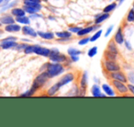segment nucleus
Instances as JSON below:
<instances>
[{
	"label": "nucleus",
	"instance_id": "f257e3e1",
	"mask_svg": "<svg viewBox=\"0 0 134 127\" xmlns=\"http://www.w3.org/2000/svg\"><path fill=\"white\" fill-rule=\"evenodd\" d=\"M65 71V67L62 63H52L49 62L48 66H47L46 72L48 73L50 78L59 77L62 74H63Z\"/></svg>",
	"mask_w": 134,
	"mask_h": 127
},
{
	"label": "nucleus",
	"instance_id": "f03ea898",
	"mask_svg": "<svg viewBox=\"0 0 134 127\" xmlns=\"http://www.w3.org/2000/svg\"><path fill=\"white\" fill-rule=\"evenodd\" d=\"M49 79H50V77H49L48 73L46 71H42L34 78L31 87L38 91L40 88H41L42 87H44L47 84Z\"/></svg>",
	"mask_w": 134,
	"mask_h": 127
},
{
	"label": "nucleus",
	"instance_id": "7ed1b4c3",
	"mask_svg": "<svg viewBox=\"0 0 134 127\" xmlns=\"http://www.w3.org/2000/svg\"><path fill=\"white\" fill-rule=\"evenodd\" d=\"M49 60L50 62H52V63H65V62L68 60V57H67L65 54H61L58 48H53L51 49V54L49 55Z\"/></svg>",
	"mask_w": 134,
	"mask_h": 127
},
{
	"label": "nucleus",
	"instance_id": "20e7f679",
	"mask_svg": "<svg viewBox=\"0 0 134 127\" xmlns=\"http://www.w3.org/2000/svg\"><path fill=\"white\" fill-rule=\"evenodd\" d=\"M102 66L104 71H106L108 74L121 70L120 65L117 61H110V60L104 59L102 62Z\"/></svg>",
	"mask_w": 134,
	"mask_h": 127
},
{
	"label": "nucleus",
	"instance_id": "39448f33",
	"mask_svg": "<svg viewBox=\"0 0 134 127\" xmlns=\"http://www.w3.org/2000/svg\"><path fill=\"white\" fill-rule=\"evenodd\" d=\"M111 85L113 86L114 89L118 92V94L119 95L124 96L125 94H127L129 92V88L128 85L124 82H121L119 80H111Z\"/></svg>",
	"mask_w": 134,
	"mask_h": 127
},
{
	"label": "nucleus",
	"instance_id": "423d86ee",
	"mask_svg": "<svg viewBox=\"0 0 134 127\" xmlns=\"http://www.w3.org/2000/svg\"><path fill=\"white\" fill-rule=\"evenodd\" d=\"M88 86V72L84 71L81 76L80 82H79V88H80V92L79 96H85L86 92V88Z\"/></svg>",
	"mask_w": 134,
	"mask_h": 127
},
{
	"label": "nucleus",
	"instance_id": "0eeeda50",
	"mask_svg": "<svg viewBox=\"0 0 134 127\" xmlns=\"http://www.w3.org/2000/svg\"><path fill=\"white\" fill-rule=\"evenodd\" d=\"M108 77H109L111 80H119L124 83H128V81H129L127 75L123 71H121V70L109 73L108 74Z\"/></svg>",
	"mask_w": 134,
	"mask_h": 127
},
{
	"label": "nucleus",
	"instance_id": "6e6552de",
	"mask_svg": "<svg viewBox=\"0 0 134 127\" xmlns=\"http://www.w3.org/2000/svg\"><path fill=\"white\" fill-rule=\"evenodd\" d=\"M34 54L43 57H49L51 54V49L43 47L40 44H34Z\"/></svg>",
	"mask_w": 134,
	"mask_h": 127
},
{
	"label": "nucleus",
	"instance_id": "1a4fd4ad",
	"mask_svg": "<svg viewBox=\"0 0 134 127\" xmlns=\"http://www.w3.org/2000/svg\"><path fill=\"white\" fill-rule=\"evenodd\" d=\"M74 80H75V74L74 73H67L60 78V80L58 81V83H59L60 86L63 88V87L66 86V85H68L71 82H73Z\"/></svg>",
	"mask_w": 134,
	"mask_h": 127
},
{
	"label": "nucleus",
	"instance_id": "9d476101",
	"mask_svg": "<svg viewBox=\"0 0 134 127\" xmlns=\"http://www.w3.org/2000/svg\"><path fill=\"white\" fill-rule=\"evenodd\" d=\"M113 40L115 41V43L118 45H122L125 41L124 34H123V29L122 27H119L117 30V31L115 32V35H114Z\"/></svg>",
	"mask_w": 134,
	"mask_h": 127
},
{
	"label": "nucleus",
	"instance_id": "9b49d317",
	"mask_svg": "<svg viewBox=\"0 0 134 127\" xmlns=\"http://www.w3.org/2000/svg\"><path fill=\"white\" fill-rule=\"evenodd\" d=\"M21 31H22V33L24 34V35L29 36V37H31V38H36L38 36L37 30H34L30 25H24V26L21 28Z\"/></svg>",
	"mask_w": 134,
	"mask_h": 127
},
{
	"label": "nucleus",
	"instance_id": "f8f14e48",
	"mask_svg": "<svg viewBox=\"0 0 134 127\" xmlns=\"http://www.w3.org/2000/svg\"><path fill=\"white\" fill-rule=\"evenodd\" d=\"M21 25L19 24V23L15 22V23H12V24H8L6 25L4 28V30L8 33H17V32L21 31Z\"/></svg>",
	"mask_w": 134,
	"mask_h": 127
},
{
	"label": "nucleus",
	"instance_id": "ddd939ff",
	"mask_svg": "<svg viewBox=\"0 0 134 127\" xmlns=\"http://www.w3.org/2000/svg\"><path fill=\"white\" fill-rule=\"evenodd\" d=\"M91 94L93 97L95 98H105L106 97V94L102 92V88L99 87L98 84H94L91 88Z\"/></svg>",
	"mask_w": 134,
	"mask_h": 127
},
{
	"label": "nucleus",
	"instance_id": "4468645a",
	"mask_svg": "<svg viewBox=\"0 0 134 127\" xmlns=\"http://www.w3.org/2000/svg\"><path fill=\"white\" fill-rule=\"evenodd\" d=\"M23 6H28L32 7V8H39V9H42V4H41V0H22Z\"/></svg>",
	"mask_w": 134,
	"mask_h": 127
},
{
	"label": "nucleus",
	"instance_id": "2eb2a0df",
	"mask_svg": "<svg viewBox=\"0 0 134 127\" xmlns=\"http://www.w3.org/2000/svg\"><path fill=\"white\" fill-rule=\"evenodd\" d=\"M38 36L45 41H52L55 38V33L52 31H43V30H37Z\"/></svg>",
	"mask_w": 134,
	"mask_h": 127
},
{
	"label": "nucleus",
	"instance_id": "dca6fc26",
	"mask_svg": "<svg viewBox=\"0 0 134 127\" xmlns=\"http://www.w3.org/2000/svg\"><path fill=\"white\" fill-rule=\"evenodd\" d=\"M109 17H110L109 13H104V12L98 13L97 15H95V17H94V23L95 24H101L102 22L106 21L108 19H109Z\"/></svg>",
	"mask_w": 134,
	"mask_h": 127
},
{
	"label": "nucleus",
	"instance_id": "f3484780",
	"mask_svg": "<svg viewBox=\"0 0 134 127\" xmlns=\"http://www.w3.org/2000/svg\"><path fill=\"white\" fill-rule=\"evenodd\" d=\"M0 21L3 25H8V24H12V23L16 22V19L11 14H4L3 16L0 17Z\"/></svg>",
	"mask_w": 134,
	"mask_h": 127
},
{
	"label": "nucleus",
	"instance_id": "a211bd4d",
	"mask_svg": "<svg viewBox=\"0 0 134 127\" xmlns=\"http://www.w3.org/2000/svg\"><path fill=\"white\" fill-rule=\"evenodd\" d=\"M101 88H102V91L104 92L107 96H108V97H114V96H116L115 89H114V88H112L109 84L104 83V84H102Z\"/></svg>",
	"mask_w": 134,
	"mask_h": 127
},
{
	"label": "nucleus",
	"instance_id": "6ab92c4d",
	"mask_svg": "<svg viewBox=\"0 0 134 127\" xmlns=\"http://www.w3.org/2000/svg\"><path fill=\"white\" fill-rule=\"evenodd\" d=\"M93 31H95L94 24L93 25H89V26H86V27H85V28H82L76 33V35L79 36V37H84V36H87L88 34H90L91 32H93Z\"/></svg>",
	"mask_w": 134,
	"mask_h": 127
},
{
	"label": "nucleus",
	"instance_id": "aec40b11",
	"mask_svg": "<svg viewBox=\"0 0 134 127\" xmlns=\"http://www.w3.org/2000/svg\"><path fill=\"white\" fill-rule=\"evenodd\" d=\"M62 87L60 86V84L58 82H56L54 85H52V86H51L50 88H48V90H47V96H49V97H52V96H55L56 94L59 92V90L61 89Z\"/></svg>",
	"mask_w": 134,
	"mask_h": 127
},
{
	"label": "nucleus",
	"instance_id": "412c9836",
	"mask_svg": "<svg viewBox=\"0 0 134 127\" xmlns=\"http://www.w3.org/2000/svg\"><path fill=\"white\" fill-rule=\"evenodd\" d=\"M19 43L17 41H2L0 43V47L2 50H8V49H14Z\"/></svg>",
	"mask_w": 134,
	"mask_h": 127
},
{
	"label": "nucleus",
	"instance_id": "4be33fe9",
	"mask_svg": "<svg viewBox=\"0 0 134 127\" xmlns=\"http://www.w3.org/2000/svg\"><path fill=\"white\" fill-rule=\"evenodd\" d=\"M10 14H11L13 17H21V16H24L26 15V11L25 9L22 8H19V7H15V8H11L10 9Z\"/></svg>",
	"mask_w": 134,
	"mask_h": 127
},
{
	"label": "nucleus",
	"instance_id": "5701e85b",
	"mask_svg": "<svg viewBox=\"0 0 134 127\" xmlns=\"http://www.w3.org/2000/svg\"><path fill=\"white\" fill-rule=\"evenodd\" d=\"M107 50L109 51V52H113V54H117V55H119V48H118V44L115 43L114 40L109 41V43H108V46H107Z\"/></svg>",
	"mask_w": 134,
	"mask_h": 127
},
{
	"label": "nucleus",
	"instance_id": "b1692460",
	"mask_svg": "<svg viewBox=\"0 0 134 127\" xmlns=\"http://www.w3.org/2000/svg\"><path fill=\"white\" fill-rule=\"evenodd\" d=\"M16 22L19 23L20 25H30V21H31V19L28 16L24 15V16H21V17H16Z\"/></svg>",
	"mask_w": 134,
	"mask_h": 127
},
{
	"label": "nucleus",
	"instance_id": "393cba45",
	"mask_svg": "<svg viewBox=\"0 0 134 127\" xmlns=\"http://www.w3.org/2000/svg\"><path fill=\"white\" fill-rule=\"evenodd\" d=\"M19 0H12L11 2H9L8 5H6V6H4V7L1 8V9H0V13H4V12H6L7 10L11 9V8H15V7L19 4Z\"/></svg>",
	"mask_w": 134,
	"mask_h": 127
},
{
	"label": "nucleus",
	"instance_id": "a878e982",
	"mask_svg": "<svg viewBox=\"0 0 134 127\" xmlns=\"http://www.w3.org/2000/svg\"><path fill=\"white\" fill-rule=\"evenodd\" d=\"M72 35H73V33L68 30L55 32V37L57 38H72Z\"/></svg>",
	"mask_w": 134,
	"mask_h": 127
},
{
	"label": "nucleus",
	"instance_id": "bb28decb",
	"mask_svg": "<svg viewBox=\"0 0 134 127\" xmlns=\"http://www.w3.org/2000/svg\"><path fill=\"white\" fill-rule=\"evenodd\" d=\"M104 59L110 60V61H117L118 55L115 54H113V52H109V51L106 50L104 52Z\"/></svg>",
	"mask_w": 134,
	"mask_h": 127
},
{
	"label": "nucleus",
	"instance_id": "cd10ccee",
	"mask_svg": "<svg viewBox=\"0 0 134 127\" xmlns=\"http://www.w3.org/2000/svg\"><path fill=\"white\" fill-rule=\"evenodd\" d=\"M118 7V4L116 2H113V3H110V4H108V6H106L104 8V9H103V12L104 13H111V12H113L114 10L117 8Z\"/></svg>",
	"mask_w": 134,
	"mask_h": 127
},
{
	"label": "nucleus",
	"instance_id": "c85d7f7f",
	"mask_svg": "<svg viewBox=\"0 0 134 127\" xmlns=\"http://www.w3.org/2000/svg\"><path fill=\"white\" fill-rule=\"evenodd\" d=\"M81 54H83L82 51L78 50V49L75 48V47H69L67 49V54L69 56L72 55H80Z\"/></svg>",
	"mask_w": 134,
	"mask_h": 127
},
{
	"label": "nucleus",
	"instance_id": "c756f323",
	"mask_svg": "<svg viewBox=\"0 0 134 127\" xmlns=\"http://www.w3.org/2000/svg\"><path fill=\"white\" fill-rule=\"evenodd\" d=\"M23 8L25 9L26 13H28L29 15H31L34 13H38V12H41V9L36 8H32V7H28V6H23Z\"/></svg>",
	"mask_w": 134,
	"mask_h": 127
},
{
	"label": "nucleus",
	"instance_id": "7c9ffc66",
	"mask_svg": "<svg viewBox=\"0 0 134 127\" xmlns=\"http://www.w3.org/2000/svg\"><path fill=\"white\" fill-rule=\"evenodd\" d=\"M102 31L103 30H101V29H99V30H97V31H95V33L90 37V41H91V43H94V41H97V40L101 37V35H102Z\"/></svg>",
	"mask_w": 134,
	"mask_h": 127
},
{
	"label": "nucleus",
	"instance_id": "2f4dec72",
	"mask_svg": "<svg viewBox=\"0 0 134 127\" xmlns=\"http://www.w3.org/2000/svg\"><path fill=\"white\" fill-rule=\"evenodd\" d=\"M36 92H37V90L34 89L32 87H30V89H28L27 91H25L24 93H21L19 96H20V97H31V96H33Z\"/></svg>",
	"mask_w": 134,
	"mask_h": 127
},
{
	"label": "nucleus",
	"instance_id": "473e14b6",
	"mask_svg": "<svg viewBox=\"0 0 134 127\" xmlns=\"http://www.w3.org/2000/svg\"><path fill=\"white\" fill-rule=\"evenodd\" d=\"M126 20L127 22H134V9L133 8H131V9H130V11L128 12V14H127L126 16Z\"/></svg>",
	"mask_w": 134,
	"mask_h": 127
},
{
	"label": "nucleus",
	"instance_id": "72a5a7b5",
	"mask_svg": "<svg viewBox=\"0 0 134 127\" xmlns=\"http://www.w3.org/2000/svg\"><path fill=\"white\" fill-rule=\"evenodd\" d=\"M97 51H98V48L97 46H93L87 51V55L89 57H94L96 54H97Z\"/></svg>",
	"mask_w": 134,
	"mask_h": 127
},
{
	"label": "nucleus",
	"instance_id": "f704fd0d",
	"mask_svg": "<svg viewBox=\"0 0 134 127\" xmlns=\"http://www.w3.org/2000/svg\"><path fill=\"white\" fill-rule=\"evenodd\" d=\"M24 54H34V44H28L27 47L24 49Z\"/></svg>",
	"mask_w": 134,
	"mask_h": 127
},
{
	"label": "nucleus",
	"instance_id": "c9c22d12",
	"mask_svg": "<svg viewBox=\"0 0 134 127\" xmlns=\"http://www.w3.org/2000/svg\"><path fill=\"white\" fill-rule=\"evenodd\" d=\"M88 43H90V37L88 36H84L83 38H81L78 41V44L80 46H84V45H86Z\"/></svg>",
	"mask_w": 134,
	"mask_h": 127
},
{
	"label": "nucleus",
	"instance_id": "e433bc0d",
	"mask_svg": "<svg viewBox=\"0 0 134 127\" xmlns=\"http://www.w3.org/2000/svg\"><path fill=\"white\" fill-rule=\"evenodd\" d=\"M29 43H19V44L17 45V46L15 47V50L16 51H19V52H20V51H24V49L27 47V45H28Z\"/></svg>",
	"mask_w": 134,
	"mask_h": 127
},
{
	"label": "nucleus",
	"instance_id": "4c0bfd02",
	"mask_svg": "<svg viewBox=\"0 0 134 127\" xmlns=\"http://www.w3.org/2000/svg\"><path fill=\"white\" fill-rule=\"evenodd\" d=\"M81 29H82V27H80V26H71V27H69V28H68V30H69V31H71L73 34L74 33L76 34L77 32L81 30Z\"/></svg>",
	"mask_w": 134,
	"mask_h": 127
},
{
	"label": "nucleus",
	"instance_id": "58836bf2",
	"mask_svg": "<svg viewBox=\"0 0 134 127\" xmlns=\"http://www.w3.org/2000/svg\"><path fill=\"white\" fill-rule=\"evenodd\" d=\"M18 41V38L16 36H8V37H6L4 39L0 40V43H2V41Z\"/></svg>",
	"mask_w": 134,
	"mask_h": 127
},
{
	"label": "nucleus",
	"instance_id": "ea45409f",
	"mask_svg": "<svg viewBox=\"0 0 134 127\" xmlns=\"http://www.w3.org/2000/svg\"><path fill=\"white\" fill-rule=\"evenodd\" d=\"M113 29H114V25H110V26L107 29L106 32H105V37H108V36L110 35V33L113 31Z\"/></svg>",
	"mask_w": 134,
	"mask_h": 127
},
{
	"label": "nucleus",
	"instance_id": "a19ab883",
	"mask_svg": "<svg viewBox=\"0 0 134 127\" xmlns=\"http://www.w3.org/2000/svg\"><path fill=\"white\" fill-rule=\"evenodd\" d=\"M43 16L41 15L40 12H38V13H34V14H31V15H30V18L31 19H41V18H42Z\"/></svg>",
	"mask_w": 134,
	"mask_h": 127
},
{
	"label": "nucleus",
	"instance_id": "79ce46f5",
	"mask_svg": "<svg viewBox=\"0 0 134 127\" xmlns=\"http://www.w3.org/2000/svg\"><path fill=\"white\" fill-rule=\"evenodd\" d=\"M72 40V38H58L56 39L57 43H67V41H70Z\"/></svg>",
	"mask_w": 134,
	"mask_h": 127
},
{
	"label": "nucleus",
	"instance_id": "37998d69",
	"mask_svg": "<svg viewBox=\"0 0 134 127\" xmlns=\"http://www.w3.org/2000/svg\"><path fill=\"white\" fill-rule=\"evenodd\" d=\"M124 45H125V47H126L127 50H129V51H131L132 50V47H131V44H130V41H128V40H125Z\"/></svg>",
	"mask_w": 134,
	"mask_h": 127
},
{
	"label": "nucleus",
	"instance_id": "c03bdc74",
	"mask_svg": "<svg viewBox=\"0 0 134 127\" xmlns=\"http://www.w3.org/2000/svg\"><path fill=\"white\" fill-rule=\"evenodd\" d=\"M128 88H129V92L131 94L132 96H134V84H128Z\"/></svg>",
	"mask_w": 134,
	"mask_h": 127
},
{
	"label": "nucleus",
	"instance_id": "a18cd8bd",
	"mask_svg": "<svg viewBox=\"0 0 134 127\" xmlns=\"http://www.w3.org/2000/svg\"><path fill=\"white\" fill-rule=\"evenodd\" d=\"M128 79L130 81V83H131V84H134V73H133V72H130V73L129 74Z\"/></svg>",
	"mask_w": 134,
	"mask_h": 127
},
{
	"label": "nucleus",
	"instance_id": "49530a36",
	"mask_svg": "<svg viewBox=\"0 0 134 127\" xmlns=\"http://www.w3.org/2000/svg\"><path fill=\"white\" fill-rule=\"evenodd\" d=\"M70 60L72 61V63H75V62L79 61V55H72V56H70Z\"/></svg>",
	"mask_w": 134,
	"mask_h": 127
},
{
	"label": "nucleus",
	"instance_id": "de8ad7c7",
	"mask_svg": "<svg viewBox=\"0 0 134 127\" xmlns=\"http://www.w3.org/2000/svg\"><path fill=\"white\" fill-rule=\"evenodd\" d=\"M48 63H49V62H48ZM48 63H45L44 65H43V66H41V72H42V71H46L47 66H48Z\"/></svg>",
	"mask_w": 134,
	"mask_h": 127
},
{
	"label": "nucleus",
	"instance_id": "09e8293b",
	"mask_svg": "<svg viewBox=\"0 0 134 127\" xmlns=\"http://www.w3.org/2000/svg\"><path fill=\"white\" fill-rule=\"evenodd\" d=\"M12 0H4V2L2 3V5L0 6V8H2V7H4V6H6V5H8L9 2H11Z\"/></svg>",
	"mask_w": 134,
	"mask_h": 127
},
{
	"label": "nucleus",
	"instance_id": "8fccbe9b",
	"mask_svg": "<svg viewBox=\"0 0 134 127\" xmlns=\"http://www.w3.org/2000/svg\"><path fill=\"white\" fill-rule=\"evenodd\" d=\"M21 41H23V43H30V39H27V38H23V39H21Z\"/></svg>",
	"mask_w": 134,
	"mask_h": 127
},
{
	"label": "nucleus",
	"instance_id": "3c124183",
	"mask_svg": "<svg viewBox=\"0 0 134 127\" xmlns=\"http://www.w3.org/2000/svg\"><path fill=\"white\" fill-rule=\"evenodd\" d=\"M94 81H95V83H97V84H99V79L97 78V77H94Z\"/></svg>",
	"mask_w": 134,
	"mask_h": 127
},
{
	"label": "nucleus",
	"instance_id": "603ef678",
	"mask_svg": "<svg viewBox=\"0 0 134 127\" xmlns=\"http://www.w3.org/2000/svg\"><path fill=\"white\" fill-rule=\"evenodd\" d=\"M124 1H125V0H119V6H120V5L122 4Z\"/></svg>",
	"mask_w": 134,
	"mask_h": 127
},
{
	"label": "nucleus",
	"instance_id": "864d4df0",
	"mask_svg": "<svg viewBox=\"0 0 134 127\" xmlns=\"http://www.w3.org/2000/svg\"><path fill=\"white\" fill-rule=\"evenodd\" d=\"M4 31H5V30H1V28H0V35H1V34H3V33H4Z\"/></svg>",
	"mask_w": 134,
	"mask_h": 127
},
{
	"label": "nucleus",
	"instance_id": "5fc2aeb1",
	"mask_svg": "<svg viewBox=\"0 0 134 127\" xmlns=\"http://www.w3.org/2000/svg\"><path fill=\"white\" fill-rule=\"evenodd\" d=\"M4 2V0H0V6H1V5H2V3Z\"/></svg>",
	"mask_w": 134,
	"mask_h": 127
},
{
	"label": "nucleus",
	"instance_id": "6e6d98bb",
	"mask_svg": "<svg viewBox=\"0 0 134 127\" xmlns=\"http://www.w3.org/2000/svg\"><path fill=\"white\" fill-rule=\"evenodd\" d=\"M41 2H47V1H49V0H41Z\"/></svg>",
	"mask_w": 134,
	"mask_h": 127
},
{
	"label": "nucleus",
	"instance_id": "4d7b16f0",
	"mask_svg": "<svg viewBox=\"0 0 134 127\" xmlns=\"http://www.w3.org/2000/svg\"><path fill=\"white\" fill-rule=\"evenodd\" d=\"M3 26V24H2V23H1V21H0V28H1V27H2Z\"/></svg>",
	"mask_w": 134,
	"mask_h": 127
},
{
	"label": "nucleus",
	"instance_id": "13d9d810",
	"mask_svg": "<svg viewBox=\"0 0 134 127\" xmlns=\"http://www.w3.org/2000/svg\"><path fill=\"white\" fill-rule=\"evenodd\" d=\"M132 8L134 9V2H133V4H132Z\"/></svg>",
	"mask_w": 134,
	"mask_h": 127
},
{
	"label": "nucleus",
	"instance_id": "bf43d9fd",
	"mask_svg": "<svg viewBox=\"0 0 134 127\" xmlns=\"http://www.w3.org/2000/svg\"><path fill=\"white\" fill-rule=\"evenodd\" d=\"M115 1H118V2H119V0H115Z\"/></svg>",
	"mask_w": 134,
	"mask_h": 127
}]
</instances>
